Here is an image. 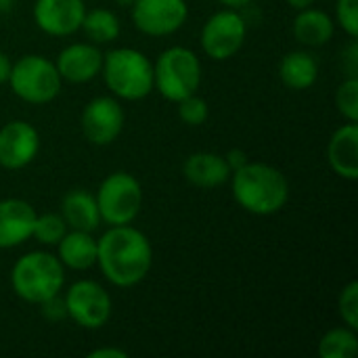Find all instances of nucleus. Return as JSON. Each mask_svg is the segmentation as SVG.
Wrapping results in <instances>:
<instances>
[{
  "label": "nucleus",
  "mask_w": 358,
  "mask_h": 358,
  "mask_svg": "<svg viewBox=\"0 0 358 358\" xmlns=\"http://www.w3.org/2000/svg\"><path fill=\"white\" fill-rule=\"evenodd\" d=\"M153 262L149 239L128 224L111 227L96 241V264L107 281L117 287H132L141 283Z\"/></svg>",
  "instance_id": "f257e3e1"
},
{
  "label": "nucleus",
  "mask_w": 358,
  "mask_h": 358,
  "mask_svg": "<svg viewBox=\"0 0 358 358\" xmlns=\"http://www.w3.org/2000/svg\"><path fill=\"white\" fill-rule=\"evenodd\" d=\"M231 174L233 197L250 214H275L289 199V182L285 174L268 164H243Z\"/></svg>",
  "instance_id": "f03ea898"
},
{
  "label": "nucleus",
  "mask_w": 358,
  "mask_h": 358,
  "mask_svg": "<svg viewBox=\"0 0 358 358\" xmlns=\"http://www.w3.org/2000/svg\"><path fill=\"white\" fill-rule=\"evenodd\" d=\"M63 283V264L48 252L25 254L15 262L10 271V285L15 294L29 304H42L44 300L57 296Z\"/></svg>",
  "instance_id": "7ed1b4c3"
},
{
  "label": "nucleus",
  "mask_w": 358,
  "mask_h": 358,
  "mask_svg": "<svg viewBox=\"0 0 358 358\" xmlns=\"http://www.w3.org/2000/svg\"><path fill=\"white\" fill-rule=\"evenodd\" d=\"M107 88L126 101H141L153 88V63L134 48H115L103 57V67Z\"/></svg>",
  "instance_id": "20e7f679"
},
{
  "label": "nucleus",
  "mask_w": 358,
  "mask_h": 358,
  "mask_svg": "<svg viewBox=\"0 0 358 358\" xmlns=\"http://www.w3.org/2000/svg\"><path fill=\"white\" fill-rule=\"evenodd\" d=\"M153 84L159 94L172 103L195 94L201 84V63L197 55L185 46L164 50L153 65Z\"/></svg>",
  "instance_id": "39448f33"
},
{
  "label": "nucleus",
  "mask_w": 358,
  "mask_h": 358,
  "mask_svg": "<svg viewBox=\"0 0 358 358\" xmlns=\"http://www.w3.org/2000/svg\"><path fill=\"white\" fill-rule=\"evenodd\" d=\"M8 84L13 92L25 103L42 105L50 103L61 90V76L52 61L40 55L21 57L8 76Z\"/></svg>",
  "instance_id": "423d86ee"
},
{
  "label": "nucleus",
  "mask_w": 358,
  "mask_h": 358,
  "mask_svg": "<svg viewBox=\"0 0 358 358\" xmlns=\"http://www.w3.org/2000/svg\"><path fill=\"white\" fill-rule=\"evenodd\" d=\"M94 199L99 206L101 220H105L111 227L130 224L141 212L143 189L132 174L113 172L101 182Z\"/></svg>",
  "instance_id": "0eeeda50"
},
{
  "label": "nucleus",
  "mask_w": 358,
  "mask_h": 358,
  "mask_svg": "<svg viewBox=\"0 0 358 358\" xmlns=\"http://www.w3.org/2000/svg\"><path fill=\"white\" fill-rule=\"evenodd\" d=\"M245 19L233 10H218L201 29V48L214 61H224L237 55L245 42Z\"/></svg>",
  "instance_id": "6e6552de"
},
{
  "label": "nucleus",
  "mask_w": 358,
  "mask_h": 358,
  "mask_svg": "<svg viewBox=\"0 0 358 358\" xmlns=\"http://www.w3.org/2000/svg\"><path fill=\"white\" fill-rule=\"evenodd\" d=\"M67 317H71L84 329H101L111 317V298L94 281H78L63 298Z\"/></svg>",
  "instance_id": "1a4fd4ad"
},
{
  "label": "nucleus",
  "mask_w": 358,
  "mask_h": 358,
  "mask_svg": "<svg viewBox=\"0 0 358 358\" xmlns=\"http://www.w3.org/2000/svg\"><path fill=\"white\" fill-rule=\"evenodd\" d=\"M189 6L185 0H136L132 21L147 36H168L182 27Z\"/></svg>",
  "instance_id": "9d476101"
},
{
  "label": "nucleus",
  "mask_w": 358,
  "mask_h": 358,
  "mask_svg": "<svg viewBox=\"0 0 358 358\" xmlns=\"http://www.w3.org/2000/svg\"><path fill=\"white\" fill-rule=\"evenodd\" d=\"M124 128V109L111 96L92 99L82 111V130L92 145L113 143Z\"/></svg>",
  "instance_id": "9b49d317"
},
{
  "label": "nucleus",
  "mask_w": 358,
  "mask_h": 358,
  "mask_svg": "<svg viewBox=\"0 0 358 358\" xmlns=\"http://www.w3.org/2000/svg\"><path fill=\"white\" fill-rule=\"evenodd\" d=\"M40 149L38 130L27 122H8L0 128V166L19 170L34 162Z\"/></svg>",
  "instance_id": "f8f14e48"
},
{
  "label": "nucleus",
  "mask_w": 358,
  "mask_h": 358,
  "mask_svg": "<svg viewBox=\"0 0 358 358\" xmlns=\"http://www.w3.org/2000/svg\"><path fill=\"white\" fill-rule=\"evenodd\" d=\"M86 15L84 0H36V25L48 36H69L82 27Z\"/></svg>",
  "instance_id": "ddd939ff"
},
{
  "label": "nucleus",
  "mask_w": 358,
  "mask_h": 358,
  "mask_svg": "<svg viewBox=\"0 0 358 358\" xmlns=\"http://www.w3.org/2000/svg\"><path fill=\"white\" fill-rule=\"evenodd\" d=\"M57 69L61 80L73 82V84H84L92 80L96 73H101L103 67V52L92 46V44H69L67 48L61 50L57 57Z\"/></svg>",
  "instance_id": "4468645a"
},
{
  "label": "nucleus",
  "mask_w": 358,
  "mask_h": 358,
  "mask_svg": "<svg viewBox=\"0 0 358 358\" xmlns=\"http://www.w3.org/2000/svg\"><path fill=\"white\" fill-rule=\"evenodd\" d=\"M36 210L23 199L0 201V250L17 248L34 233Z\"/></svg>",
  "instance_id": "2eb2a0df"
},
{
  "label": "nucleus",
  "mask_w": 358,
  "mask_h": 358,
  "mask_svg": "<svg viewBox=\"0 0 358 358\" xmlns=\"http://www.w3.org/2000/svg\"><path fill=\"white\" fill-rule=\"evenodd\" d=\"M329 166L336 174H340L346 180L358 178V126L357 122H350L342 128H338L329 141L327 147Z\"/></svg>",
  "instance_id": "dca6fc26"
},
{
  "label": "nucleus",
  "mask_w": 358,
  "mask_h": 358,
  "mask_svg": "<svg viewBox=\"0 0 358 358\" xmlns=\"http://www.w3.org/2000/svg\"><path fill=\"white\" fill-rule=\"evenodd\" d=\"M185 178L199 189H214L229 180L231 168L227 159L218 153H193L185 162Z\"/></svg>",
  "instance_id": "f3484780"
},
{
  "label": "nucleus",
  "mask_w": 358,
  "mask_h": 358,
  "mask_svg": "<svg viewBox=\"0 0 358 358\" xmlns=\"http://www.w3.org/2000/svg\"><path fill=\"white\" fill-rule=\"evenodd\" d=\"M61 216L65 220L67 227H71L73 231H86V233H92L99 222H101V214H99V206H96V199L82 191V189H76V191H69L63 199V206H61Z\"/></svg>",
  "instance_id": "a211bd4d"
},
{
  "label": "nucleus",
  "mask_w": 358,
  "mask_h": 358,
  "mask_svg": "<svg viewBox=\"0 0 358 358\" xmlns=\"http://www.w3.org/2000/svg\"><path fill=\"white\" fill-rule=\"evenodd\" d=\"M59 260L73 271H86L96 264V241L86 231H71L61 237Z\"/></svg>",
  "instance_id": "6ab92c4d"
},
{
  "label": "nucleus",
  "mask_w": 358,
  "mask_h": 358,
  "mask_svg": "<svg viewBox=\"0 0 358 358\" xmlns=\"http://www.w3.org/2000/svg\"><path fill=\"white\" fill-rule=\"evenodd\" d=\"M294 36L306 46H321L334 38V21L319 8H304L294 21Z\"/></svg>",
  "instance_id": "aec40b11"
},
{
  "label": "nucleus",
  "mask_w": 358,
  "mask_h": 358,
  "mask_svg": "<svg viewBox=\"0 0 358 358\" xmlns=\"http://www.w3.org/2000/svg\"><path fill=\"white\" fill-rule=\"evenodd\" d=\"M279 76L283 84L292 90H306L317 82L319 76V65L313 55L308 52H289L281 59L279 65Z\"/></svg>",
  "instance_id": "412c9836"
},
{
  "label": "nucleus",
  "mask_w": 358,
  "mask_h": 358,
  "mask_svg": "<svg viewBox=\"0 0 358 358\" xmlns=\"http://www.w3.org/2000/svg\"><path fill=\"white\" fill-rule=\"evenodd\" d=\"M82 29L96 44H107L120 36V19L107 8H92L82 19Z\"/></svg>",
  "instance_id": "4be33fe9"
},
{
  "label": "nucleus",
  "mask_w": 358,
  "mask_h": 358,
  "mask_svg": "<svg viewBox=\"0 0 358 358\" xmlns=\"http://www.w3.org/2000/svg\"><path fill=\"white\" fill-rule=\"evenodd\" d=\"M358 350L357 334L352 327L331 329L319 342V357L321 358H352Z\"/></svg>",
  "instance_id": "5701e85b"
},
{
  "label": "nucleus",
  "mask_w": 358,
  "mask_h": 358,
  "mask_svg": "<svg viewBox=\"0 0 358 358\" xmlns=\"http://www.w3.org/2000/svg\"><path fill=\"white\" fill-rule=\"evenodd\" d=\"M65 229H67V224H65L63 216H59V214H42V216H36L31 237H36L44 245H57L61 241V237L67 233Z\"/></svg>",
  "instance_id": "b1692460"
},
{
  "label": "nucleus",
  "mask_w": 358,
  "mask_h": 358,
  "mask_svg": "<svg viewBox=\"0 0 358 358\" xmlns=\"http://www.w3.org/2000/svg\"><path fill=\"white\" fill-rule=\"evenodd\" d=\"M336 103L340 113L348 120V122H358V80L357 78H348L346 82H342V86L338 88L336 94Z\"/></svg>",
  "instance_id": "393cba45"
},
{
  "label": "nucleus",
  "mask_w": 358,
  "mask_h": 358,
  "mask_svg": "<svg viewBox=\"0 0 358 358\" xmlns=\"http://www.w3.org/2000/svg\"><path fill=\"white\" fill-rule=\"evenodd\" d=\"M178 115L189 126H199L208 120V103L201 96H185L178 101Z\"/></svg>",
  "instance_id": "a878e982"
},
{
  "label": "nucleus",
  "mask_w": 358,
  "mask_h": 358,
  "mask_svg": "<svg viewBox=\"0 0 358 358\" xmlns=\"http://www.w3.org/2000/svg\"><path fill=\"white\" fill-rule=\"evenodd\" d=\"M340 315L344 323L352 329L358 327V283L352 281L342 289L340 296Z\"/></svg>",
  "instance_id": "bb28decb"
},
{
  "label": "nucleus",
  "mask_w": 358,
  "mask_h": 358,
  "mask_svg": "<svg viewBox=\"0 0 358 358\" xmlns=\"http://www.w3.org/2000/svg\"><path fill=\"white\" fill-rule=\"evenodd\" d=\"M338 21L350 38L358 36V0H338Z\"/></svg>",
  "instance_id": "cd10ccee"
},
{
  "label": "nucleus",
  "mask_w": 358,
  "mask_h": 358,
  "mask_svg": "<svg viewBox=\"0 0 358 358\" xmlns=\"http://www.w3.org/2000/svg\"><path fill=\"white\" fill-rule=\"evenodd\" d=\"M40 306H42V315H44L48 321H63V319L67 317L65 300H61L59 294L52 296V298H48V300H44Z\"/></svg>",
  "instance_id": "c85d7f7f"
},
{
  "label": "nucleus",
  "mask_w": 358,
  "mask_h": 358,
  "mask_svg": "<svg viewBox=\"0 0 358 358\" xmlns=\"http://www.w3.org/2000/svg\"><path fill=\"white\" fill-rule=\"evenodd\" d=\"M224 159H227V164H229L231 172H233V170H237V168H241L243 164H248L245 153H243L241 149H233V151H229V155H227Z\"/></svg>",
  "instance_id": "c756f323"
},
{
  "label": "nucleus",
  "mask_w": 358,
  "mask_h": 358,
  "mask_svg": "<svg viewBox=\"0 0 358 358\" xmlns=\"http://www.w3.org/2000/svg\"><path fill=\"white\" fill-rule=\"evenodd\" d=\"M92 358H126L128 355L124 350H115V348H101V350H92L90 352Z\"/></svg>",
  "instance_id": "7c9ffc66"
},
{
  "label": "nucleus",
  "mask_w": 358,
  "mask_h": 358,
  "mask_svg": "<svg viewBox=\"0 0 358 358\" xmlns=\"http://www.w3.org/2000/svg\"><path fill=\"white\" fill-rule=\"evenodd\" d=\"M10 67L13 63L8 61V57L4 52H0V84L8 82V76H10Z\"/></svg>",
  "instance_id": "2f4dec72"
},
{
  "label": "nucleus",
  "mask_w": 358,
  "mask_h": 358,
  "mask_svg": "<svg viewBox=\"0 0 358 358\" xmlns=\"http://www.w3.org/2000/svg\"><path fill=\"white\" fill-rule=\"evenodd\" d=\"M313 2H315V0H287V4H289L292 8H296V10H304V8L313 6Z\"/></svg>",
  "instance_id": "473e14b6"
},
{
  "label": "nucleus",
  "mask_w": 358,
  "mask_h": 358,
  "mask_svg": "<svg viewBox=\"0 0 358 358\" xmlns=\"http://www.w3.org/2000/svg\"><path fill=\"white\" fill-rule=\"evenodd\" d=\"M218 2H222L224 6H231V8H239V6H245V4H250L252 0H218Z\"/></svg>",
  "instance_id": "72a5a7b5"
},
{
  "label": "nucleus",
  "mask_w": 358,
  "mask_h": 358,
  "mask_svg": "<svg viewBox=\"0 0 358 358\" xmlns=\"http://www.w3.org/2000/svg\"><path fill=\"white\" fill-rule=\"evenodd\" d=\"M10 4H13V0H0V13H6L10 8Z\"/></svg>",
  "instance_id": "f704fd0d"
},
{
  "label": "nucleus",
  "mask_w": 358,
  "mask_h": 358,
  "mask_svg": "<svg viewBox=\"0 0 358 358\" xmlns=\"http://www.w3.org/2000/svg\"><path fill=\"white\" fill-rule=\"evenodd\" d=\"M115 2H117L120 6H132V4H134L136 0H115Z\"/></svg>",
  "instance_id": "c9c22d12"
}]
</instances>
